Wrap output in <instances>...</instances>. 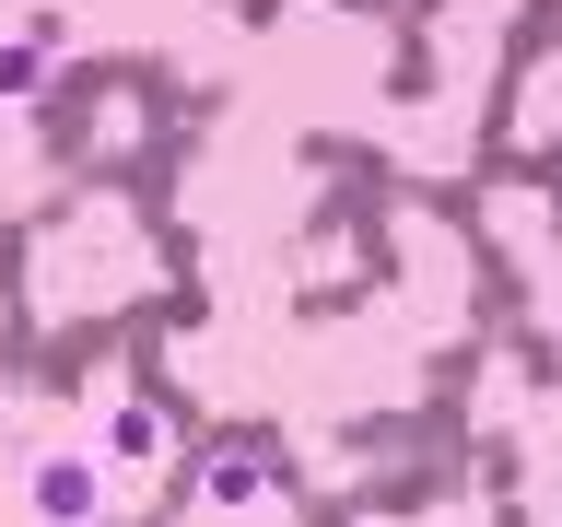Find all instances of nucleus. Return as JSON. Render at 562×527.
<instances>
[{
	"label": "nucleus",
	"instance_id": "1",
	"mask_svg": "<svg viewBox=\"0 0 562 527\" xmlns=\"http://www.w3.org/2000/svg\"><path fill=\"white\" fill-rule=\"evenodd\" d=\"M94 504H105V469H94V457H35V516H47V527H82Z\"/></svg>",
	"mask_w": 562,
	"mask_h": 527
},
{
	"label": "nucleus",
	"instance_id": "2",
	"mask_svg": "<svg viewBox=\"0 0 562 527\" xmlns=\"http://www.w3.org/2000/svg\"><path fill=\"white\" fill-rule=\"evenodd\" d=\"M165 446H176L165 411H140V399H117V411H105V469H153Z\"/></svg>",
	"mask_w": 562,
	"mask_h": 527
},
{
	"label": "nucleus",
	"instance_id": "3",
	"mask_svg": "<svg viewBox=\"0 0 562 527\" xmlns=\"http://www.w3.org/2000/svg\"><path fill=\"white\" fill-rule=\"evenodd\" d=\"M47 94V35H12L0 47V105H35Z\"/></svg>",
	"mask_w": 562,
	"mask_h": 527
},
{
	"label": "nucleus",
	"instance_id": "4",
	"mask_svg": "<svg viewBox=\"0 0 562 527\" xmlns=\"http://www.w3.org/2000/svg\"><path fill=\"white\" fill-rule=\"evenodd\" d=\"M258 492H270L258 457H211V469H200V504H258Z\"/></svg>",
	"mask_w": 562,
	"mask_h": 527
}]
</instances>
